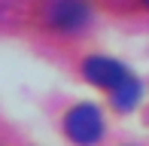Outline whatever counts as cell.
I'll return each mask as SVG.
<instances>
[{
	"mask_svg": "<svg viewBox=\"0 0 149 146\" xmlns=\"http://www.w3.org/2000/svg\"><path fill=\"white\" fill-rule=\"evenodd\" d=\"M64 131L73 143L79 146H91L104 137V113L94 104H79L64 116Z\"/></svg>",
	"mask_w": 149,
	"mask_h": 146,
	"instance_id": "1",
	"label": "cell"
},
{
	"mask_svg": "<svg viewBox=\"0 0 149 146\" xmlns=\"http://www.w3.org/2000/svg\"><path fill=\"white\" fill-rule=\"evenodd\" d=\"M43 18L52 31H82L91 18V9L85 0H49Z\"/></svg>",
	"mask_w": 149,
	"mask_h": 146,
	"instance_id": "2",
	"label": "cell"
},
{
	"mask_svg": "<svg viewBox=\"0 0 149 146\" xmlns=\"http://www.w3.org/2000/svg\"><path fill=\"white\" fill-rule=\"evenodd\" d=\"M82 73L85 79H88L91 85H97V88H107L113 91L116 85H122L128 76H131V70L122 67L119 61H113V58H104V55H91L82 61Z\"/></svg>",
	"mask_w": 149,
	"mask_h": 146,
	"instance_id": "3",
	"label": "cell"
},
{
	"mask_svg": "<svg viewBox=\"0 0 149 146\" xmlns=\"http://www.w3.org/2000/svg\"><path fill=\"white\" fill-rule=\"evenodd\" d=\"M140 95H143L140 79H137V76H128L122 85H116V88H113V107H116L119 113H131L134 107H137Z\"/></svg>",
	"mask_w": 149,
	"mask_h": 146,
	"instance_id": "4",
	"label": "cell"
},
{
	"mask_svg": "<svg viewBox=\"0 0 149 146\" xmlns=\"http://www.w3.org/2000/svg\"><path fill=\"white\" fill-rule=\"evenodd\" d=\"M143 3H146V6H149V0H143Z\"/></svg>",
	"mask_w": 149,
	"mask_h": 146,
	"instance_id": "5",
	"label": "cell"
}]
</instances>
